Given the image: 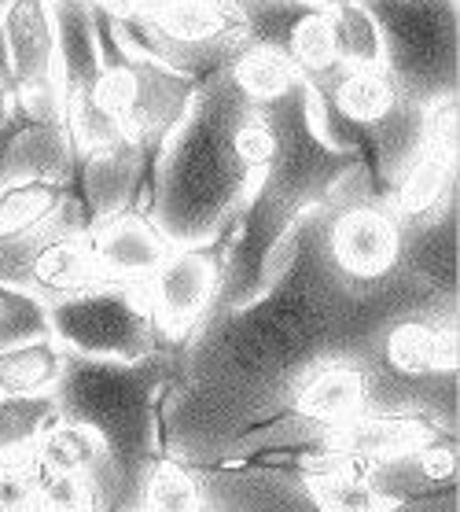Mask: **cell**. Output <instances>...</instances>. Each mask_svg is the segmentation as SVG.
Instances as JSON below:
<instances>
[{
    "label": "cell",
    "mask_w": 460,
    "mask_h": 512,
    "mask_svg": "<svg viewBox=\"0 0 460 512\" xmlns=\"http://www.w3.org/2000/svg\"><path fill=\"white\" fill-rule=\"evenodd\" d=\"M247 111L251 100L225 67L196 85L184 115L162 140L151 166L148 214L173 247L229 236L247 207L258 181L236 148Z\"/></svg>",
    "instance_id": "obj_1"
},
{
    "label": "cell",
    "mask_w": 460,
    "mask_h": 512,
    "mask_svg": "<svg viewBox=\"0 0 460 512\" xmlns=\"http://www.w3.org/2000/svg\"><path fill=\"white\" fill-rule=\"evenodd\" d=\"M181 369V347L162 343L140 361H100L70 354L56 384L63 420L89 428L111 465V494L104 512H137L140 479L159 457L155 446V398Z\"/></svg>",
    "instance_id": "obj_2"
},
{
    "label": "cell",
    "mask_w": 460,
    "mask_h": 512,
    "mask_svg": "<svg viewBox=\"0 0 460 512\" xmlns=\"http://www.w3.org/2000/svg\"><path fill=\"white\" fill-rule=\"evenodd\" d=\"M383 41V70L409 100L431 107L457 96V0H361Z\"/></svg>",
    "instance_id": "obj_3"
},
{
    "label": "cell",
    "mask_w": 460,
    "mask_h": 512,
    "mask_svg": "<svg viewBox=\"0 0 460 512\" xmlns=\"http://www.w3.org/2000/svg\"><path fill=\"white\" fill-rule=\"evenodd\" d=\"M48 328L59 339V347L81 358L140 361L162 347L144 284L104 280L74 299L48 306Z\"/></svg>",
    "instance_id": "obj_4"
},
{
    "label": "cell",
    "mask_w": 460,
    "mask_h": 512,
    "mask_svg": "<svg viewBox=\"0 0 460 512\" xmlns=\"http://www.w3.org/2000/svg\"><path fill=\"white\" fill-rule=\"evenodd\" d=\"M0 284L56 306L81 291L104 284L89 247V218L78 199H67L56 218L34 233L0 240Z\"/></svg>",
    "instance_id": "obj_5"
},
{
    "label": "cell",
    "mask_w": 460,
    "mask_h": 512,
    "mask_svg": "<svg viewBox=\"0 0 460 512\" xmlns=\"http://www.w3.org/2000/svg\"><path fill=\"white\" fill-rule=\"evenodd\" d=\"M225 258H229V236L192 247H173L166 262L148 277L144 291H148L162 343L181 347L210 317V310L221 299V284H225Z\"/></svg>",
    "instance_id": "obj_6"
},
{
    "label": "cell",
    "mask_w": 460,
    "mask_h": 512,
    "mask_svg": "<svg viewBox=\"0 0 460 512\" xmlns=\"http://www.w3.org/2000/svg\"><path fill=\"white\" fill-rule=\"evenodd\" d=\"M324 251L346 280L383 284L402 266V225L383 199H346L324 210Z\"/></svg>",
    "instance_id": "obj_7"
},
{
    "label": "cell",
    "mask_w": 460,
    "mask_h": 512,
    "mask_svg": "<svg viewBox=\"0 0 460 512\" xmlns=\"http://www.w3.org/2000/svg\"><path fill=\"white\" fill-rule=\"evenodd\" d=\"M30 177L74 181L67 118L34 115L30 107L12 100L0 111V185L30 181Z\"/></svg>",
    "instance_id": "obj_8"
},
{
    "label": "cell",
    "mask_w": 460,
    "mask_h": 512,
    "mask_svg": "<svg viewBox=\"0 0 460 512\" xmlns=\"http://www.w3.org/2000/svg\"><path fill=\"white\" fill-rule=\"evenodd\" d=\"M89 247L104 280L148 284L173 244L144 210H107L89 222Z\"/></svg>",
    "instance_id": "obj_9"
},
{
    "label": "cell",
    "mask_w": 460,
    "mask_h": 512,
    "mask_svg": "<svg viewBox=\"0 0 460 512\" xmlns=\"http://www.w3.org/2000/svg\"><path fill=\"white\" fill-rule=\"evenodd\" d=\"M288 409L306 424L332 431L368 409V369L361 358H324L291 384Z\"/></svg>",
    "instance_id": "obj_10"
},
{
    "label": "cell",
    "mask_w": 460,
    "mask_h": 512,
    "mask_svg": "<svg viewBox=\"0 0 460 512\" xmlns=\"http://www.w3.org/2000/svg\"><path fill=\"white\" fill-rule=\"evenodd\" d=\"M442 439V424L438 417L427 413H380V409H365L350 417L346 424L332 428L324 435V443L335 450L361 457L372 468L402 461V457L416 454L420 446Z\"/></svg>",
    "instance_id": "obj_11"
},
{
    "label": "cell",
    "mask_w": 460,
    "mask_h": 512,
    "mask_svg": "<svg viewBox=\"0 0 460 512\" xmlns=\"http://www.w3.org/2000/svg\"><path fill=\"white\" fill-rule=\"evenodd\" d=\"M402 229L420 225L457 203V140L424 137V148L405 166L402 181L383 199Z\"/></svg>",
    "instance_id": "obj_12"
},
{
    "label": "cell",
    "mask_w": 460,
    "mask_h": 512,
    "mask_svg": "<svg viewBox=\"0 0 460 512\" xmlns=\"http://www.w3.org/2000/svg\"><path fill=\"white\" fill-rule=\"evenodd\" d=\"M4 45L12 59V74L19 89H41L56 85V30L48 0H12L0 15Z\"/></svg>",
    "instance_id": "obj_13"
},
{
    "label": "cell",
    "mask_w": 460,
    "mask_h": 512,
    "mask_svg": "<svg viewBox=\"0 0 460 512\" xmlns=\"http://www.w3.org/2000/svg\"><path fill=\"white\" fill-rule=\"evenodd\" d=\"M52 30H56V70L63 85V100L92 96L100 78V52L92 30L89 0H48Z\"/></svg>",
    "instance_id": "obj_14"
},
{
    "label": "cell",
    "mask_w": 460,
    "mask_h": 512,
    "mask_svg": "<svg viewBox=\"0 0 460 512\" xmlns=\"http://www.w3.org/2000/svg\"><path fill=\"white\" fill-rule=\"evenodd\" d=\"M34 461L52 468V472H67V476H85L96 487L104 490V505L111 494V465L100 439L89 428H81L74 420L56 417L41 431V439L34 443Z\"/></svg>",
    "instance_id": "obj_15"
},
{
    "label": "cell",
    "mask_w": 460,
    "mask_h": 512,
    "mask_svg": "<svg viewBox=\"0 0 460 512\" xmlns=\"http://www.w3.org/2000/svg\"><path fill=\"white\" fill-rule=\"evenodd\" d=\"M67 350L56 336L26 339L0 350V398H37L52 395L63 376Z\"/></svg>",
    "instance_id": "obj_16"
},
{
    "label": "cell",
    "mask_w": 460,
    "mask_h": 512,
    "mask_svg": "<svg viewBox=\"0 0 460 512\" xmlns=\"http://www.w3.org/2000/svg\"><path fill=\"white\" fill-rule=\"evenodd\" d=\"M67 199H78L70 181H12L0 185V240H15V236L34 233L37 225L56 218Z\"/></svg>",
    "instance_id": "obj_17"
},
{
    "label": "cell",
    "mask_w": 460,
    "mask_h": 512,
    "mask_svg": "<svg viewBox=\"0 0 460 512\" xmlns=\"http://www.w3.org/2000/svg\"><path fill=\"white\" fill-rule=\"evenodd\" d=\"M203 505V487L181 457L159 454L140 479L137 512H199Z\"/></svg>",
    "instance_id": "obj_18"
},
{
    "label": "cell",
    "mask_w": 460,
    "mask_h": 512,
    "mask_svg": "<svg viewBox=\"0 0 460 512\" xmlns=\"http://www.w3.org/2000/svg\"><path fill=\"white\" fill-rule=\"evenodd\" d=\"M229 74L251 104L276 100V96L288 93L291 85L299 82V70L291 67V59L284 56V52L265 48V45H251V41H243L240 52L232 56Z\"/></svg>",
    "instance_id": "obj_19"
},
{
    "label": "cell",
    "mask_w": 460,
    "mask_h": 512,
    "mask_svg": "<svg viewBox=\"0 0 460 512\" xmlns=\"http://www.w3.org/2000/svg\"><path fill=\"white\" fill-rule=\"evenodd\" d=\"M56 417V395L0 398V457L34 454V443L41 439V431Z\"/></svg>",
    "instance_id": "obj_20"
},
{
    "label": "cell",
    "mask_w": 460,
    "mask_h": 512,
    "mask_svg": "<svg viewBox=\"0 0 460 512\" xmlns=\"http://www.w3.org/2000/svg\"><path fill=\"white\" fill-rule=\"evenodd\" d=\"M328 19H332V48H335L339 67H350V70L383 67L380 30H376L372 15H368L361 4H350V8H339V12H328Z\"/></svg>",
    "instance_id": "obj_21"
},
{
    "label": "cell",
    "mask_w": 460,
    "mask_h": 512,
    "mask_svg": "<svg viewBox=\"0 0 460 512\" xmlns=\"http://www.w3.org/2000/svg\"><path fill=\"white\" fill-rule=\"evenodd\" d=\"M306 498L317 512H394L398 505L368 476H306Z\"/></svg>",
    "instance_id": "obj_22"
},
{
    "label": "cell",
    "mask_w": 460,
    "mask_h": 512,
    "mask_svg": "<svg viewBox=\"0 0 460 512\" xmlns=\"http://www.w3.org/2000/svg\"><path fill=\"white\" fill-rule=\"evenodd\" d=\"M41 512H104V490L85 476H67L34 461Z\"/></svg>",
    "instance_id": "obj_23"
},
{
    "label": "cell",
    "mask_w": 460,
    "mask_h": 512,
    "mask_svg": "<svg viewBox=\"0 0 460 512\" xmlns=\"http://www.w3.org/2000/svg\"><path fill=\"white\" fill-rule=\"evenodd\" d=\"M41 336H52L48 306L37 303L34 295H26V291L0 284V350Z\"/></svg>",
    "instance_id": "obj_24"
},
{
    "label": "cell",
    "mask_w": 460,
    "mask_h": 512,
    "mask_svg": "<svg viewBox=\"0 0 460 512\" xmlns=\"http://www.w3.org/2000/svg\"><path fill=\"white\" fill-rule=\"evenodd\" d=\"M15 93H19V85H15V74H12V59H8V45H4V30H0V111L12 104Z\"/></svg>",
    "instance_id": "obj_25"
},
{
    "label": "cell",
    "mask_w": 460,
    "mask_h": 512,
    "mask_svg": "<svg viewBox=\"0 0 460 512\" xmlns=\"http://www.w3.org/2000/svg\"><path fill=\"white\" fill-rule=\"evenodd\" d=\"M313 4H321L324 12H339V8H350V4H361V0H313Z\"/></svg>",
    "instance_id": "obj_26"
},
{
    "label": "cell",
    "mask_w": 460,
    "mask_h": 512,
    "mask_svg": "<svg viewBox=\"0 0 460 512\" xmlns=\"http://www.w3.org/2000/svg\"><path fill=\"white\" fill-rule=\"evenodd\" d=\"M8 4H12V0H0V15H4V8H8Z\"/></svg>",
    "instance_id": "obj_27"
},
{
    "label": "cell",
    "mask_w": 460,
    "mask_h": 512,
    "mask_svg": "<svg viewBox=\"0 0 460 512\" xmlns=\"http://www.w3.org/2000/svg\"><path fill=\"white\" fill-rule=\"evenodd\" d=\"M199 512H221V509H210V505H203V509H199Z\"/></svg>",
    "instance_id": "obj_28"
}]
</instances>
